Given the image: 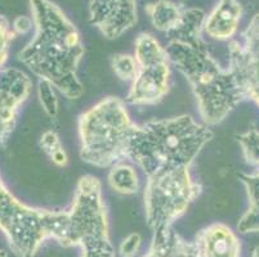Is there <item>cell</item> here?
Returning a JSON list of instances; mask_svg holds the SVG:
<instances>
[{"instance_id": "cell-1", "label": "cell", "mask_w": 259, "mask_h": 257, "mask_svg": "<svg viewBox=\"0 0 259 257\" xmlns=\"http://www.w3.org/2000/svg\"><path fill=\"white\" fill-rule=\"evenodd\" d=\"M204 21L202 9H186L180 25L166 34V53L190 84L205 125H217L245 96L231 71L218 65L202 40Z\"/></svg>"}, {"instance_id": "cell-2", "label": "cell", "mask_w": 259, "mask_h": 257, "mask_svg": "<svg viewBox=\"0 0 259 257\" xmlns=\"http://www.w3.org/2000/svg\"><path fill=\"white\" fill-rule=\"evenodd\" d=\"M35 34L18 54L32 74L51 82L67 99H79L84 88L77 77L84 45L71 21L51 0H29Z\"/></svg>"}, {"instance_id": "cell-3", "label": "cell", "mask_w": 259, "mask_h": 257, "mask_svg": "<svg viewBox=\"0 0 259 257\" xmlns=\"http://www.w3.org/2000/svg\"><path fill=\"white\" fill-rule=\"evenodd\" d=\"M213 139L208 125L197 124L188 115L154 120L138 125L132 139L129 159L147 178L190 169L201 149Z\"/></svg>"}, {"instance_id": "cell-4", "label": "cell", "mask_w": 259, "mask_h": 257, "mask_svg": "<svg viewBox=\"0 0 259 257\" xmlns=\"http://www.w3.org/2000/svg\"><path fill=\"white\" fill-rule=\"evenodd\" d=\"M137 126L120 99H102L80 116V156L83 161L96 167L121 162L129 157Z\"/></svg>"}, {"instance_id": "cell-5", "label": "cell", "mask_w": 259, "mask_h": 257, "mask_svg": "<svg viewBox=\"0 0 259 257\" xmlns=\"http://www.w3.org/2000/svg\"><path fill=\"white\" fill-rule=\"evenodd\" d=\"M58 243L63 247H80L81 257H115L108 237L102 187L97 178L85 175L77 183L72 206L67 211L65 230Z\"/></svg>"}, {"instance_id": "cell-6", "label": "cell", "mask_w": 259, "mask_h": 257, "mask_svg": "<svg viewBox=\"0 0 259 257\" xmlns=\"http://www.w3.org/2000/svg\"><path fill=\"white\" fill-rule=\"evenodd\" d=\"M66 221L67 211L26 206L7 189L0 179V230L17 256L34 257L47 239L58 242Z\"/></svg>"}, {"instance_id": "cell-7", "label": "cell", "mask_w": 259, "mask_h": 257, "mask_svg": "<svg viewBox=\"0 0 259 257\" xmlns=\"http://www.w3.org/2000/svg\"><path fill=\"white\" fill-rule=\"evenodd\" d=\"M201 193V185L191 178L190 169H181L147 178L143 201L147 225L152 232L171 228Z\"/></svg>"}, {"instance_id": "cell-8", "label": "cell", "mask_w": 259, "mask_h": 257, "mask_svg": "<svg viewBox=\"0 0 259 257\" xmlns=\"http://www.w3.org/2000/svg\"><path fill=\"white\" fill-rule=\"evenodd\" d=\"M137 75L132 81L126 102L136 106L156 105L166 95L170 80V60L166 49L150 34L136 40Z\"/></svg>"}, {"instance_id": "cell-9", "label": "cell", "mask_w": 259, "mask_h": 257, "mask_svg": "<svg viewBox=\"0 0 259 257\" xmlns=\"http://www.w3.org/2000/svg\"><path fill=\"white\" fill-rule=\"evenodd\" d=\"M245 98L259 106V13L241 35L230 44V68Z\"/></svg>"}, {"instance_id": "cell-10", "label": "cell", "mask_w": 259, "mask_h": 257, "mask_svg": "<svg viewBox=\"0 0 259 257\" xmlns=\"http://www.w3.org/2000/svg\"><path fill=\"white\" fill-rule=\"evenodd\" d=\"M31 80L18 68L0 71V148L15 129L18 111L29 96Z\"/></svg>"}, {"instance_id": "cell-11", "label": "cell", "mask_w": 259, "mask_h": 257, "mask_svg": "<svg viewBox=\"0 0 259 257\" xmlns=\"http://www.w3.org/2000/svg\"><path fill=\"white\" fill-rule=\"evenodd\" d=\"M91 23L107 39H116L137 22L136 0H89Z\"/></svg>"}, {"instance_id": "cell-12", "label": "cell", "mask_w": 259, "mask_h": 257, "mask_svg": "<svg viewBox=\"0 0 259 257\" xmlns=\"http://www.w3.org/2000/svg\"><path fill=\"white\" fill-rule=\"evenodd\" d=\"M200 257H240V240L225 224H211L195 238Z\"/></svg>"}, {"instance_id": "cell-13", "label": "cell", "mask_w": 259, "mask_h": 257, "mask_svg": "<svg viewBox=\"0 0 259 257\" xmlns=\"http://www.w3.org/2000/svg\"><path fill=\"white\" fill-rule=\"evenodd\" d=\"M241 17V6L237 0H220L208 16L202 27L206 34L217 40H227L234 36Z\"/></svg>"}, {"instance_id": "cell-14", "label": "cell", "mask_w": 259, "mask_h": 257, "mask_svg": "<svg viewBox=\"0 0 259 257\" xmlns=\"http://www.w3.org/2000/svg\"><path fill=\"white\" fill-rule=\"evenodd\" d=\"M143 257H200L194 242H188L171 228L154 233L150 249Z\"/></svg>"}, {"instance_id": "cell-15", "label": "cell", "mask_w": 259, "mask_h": 257, "mask_svg": "<svg viewBox=\"0 0 259 257\" xmlns=\"http://www.w3.org/2000/svg\"><path fill=\"white\" fill-rule=\"evenodd\" d=\"M185 11L186 8L177 6L176 3L169 0H159L146 7V12L151 18L154 27L166 34L180 25Z\"/></svg>"}, {"instance_id": "cell-16", "label": "cell", "mask_w": 259, "mask_h": 257, "mask_svg": "<svg viewBox=\"0 0 259 257\" xmlns=\"http://www.w3.org/2000/svg\"><path fill=\"white\" fill-rule=\"evenodd\" d=\"M246 188L249 198V209L237 224L240 233L259 232V171L254 175H240Z\"/></svg>"}, {"instance_id": "cell-17", "label": "cell", "mask_w": 259, "mask_h": 257, "mask_svg": "<svg viewBox=\"0 0 259 257\" xmlns=\"http://www.w3.org/2000/svg\"><path fill=\"white\" fill-rule=\"evenodd\" d=\"M108 184L110 187L121 194H134L137 193L140 181L136 170L126 164H119L111 166L108 174Z\"/></svg>"}, {"instance_id": "cell-18", "label": "cell", "mask_w": 259, "mask_h": 257, "mask_svg": "<svg viewBox=\"0 0 259 257\" xmlns=\"http://www.w3.org/2000/svg\"><path fill=\"white\" fill-rule=\"evenodd\" d=\"M40 145L44 149V152L49 156L53 164L57 166L63 167L67 165L69 159H67V153L63 149V145L61 143L60 136L57 133L53 130H48L41 135L40 138Z\"/></svg>"}, {"instance_id": "cell-19", "label": "cell", "mask_w": 259, "mask_h": 257, "mask_svg": "<svg viewBox=\"0 0 259 257\" xmlns=\"http://www.w3.org/2000/svg\"><path fill=\"white\" fill-rule=\"evenodd\" d=\"M111 67L115 75L124 81H133L138 70L137 61L129 54H115L111 60Z\"/></svg>"}, {"instance_id": "cell-20", "label": "cell", "mask_w": 259, "mask_h": 257, "mask_svg": "<svg viewBox=\"0 0 259 257\" xmlns=\"http://www.w3.org/2000/svg\"><path fill=\"white\" fill-rule=\"evenodd\" d=\"M37 95H39L40 105L47 115L54 119L58 113V99L56 95V88L51 82L40 80L37 85Z\"/></svg>"}, {"instance_id": "cell-21", "label": "cell", "mask_w": 259, "mask_h": 257, "mask_svg": "<svg viewBox=\"0 0 259 257\" xmlns=\"http://www.w3.org/2000/svg\"><path fill=\"white\" fill-rule=\"evenodd\" d=\"M237 140L242 148L245 160L249 164L259 166V131L255 129H250L246 133L237 136Z\"/></svg>"}, {"instance_id": "cell-22", "label": "cell", "mask_w": 259, "mask_h": 257, "mask_svg": "<svg viewBox=\"0 0 259 257\" xmlns=\"http://www.w3.org/2000/svg\"><path fill=\"white\" fill-rule=\"evenodd\" d=\"M13 37H15V32H12L8 21L3 16H0V71L8 57L9 42Z\"/></svg>"}, {"instance_id": "cell-23", "label": "cell", "mask_w": 259, "mask_h": 257, "mask_svg": "<svg viewBox=\"0 0 259 257\" xmlns=\"http://www.w3.org/2000/svg\"><path fill=\"white\" fill-rule=\"evenodd\" d=\"M142 244V237L140 233H132L122 240L119 247V253L121 257H134L138 253Z\"/></svg>"}, {"instance_id": "cell-24", "label": "cell", "mask_w": 259, "mask_h": 257, "mask_svg": "<svg viewBox=\"0 0 259 257\" xmlns=\"http://www.w3.org/2000/svg\"><path fill=\"white\" fill-rule=\"evenodd\" d=\"M13 27H15L16 32H18V34H25V32H27L31 28V21L26 17H18L15 21Z\"/></svg>"}, {"instance_id": "cell-25", "label": "cell", "mask_w": 259, "mask_h": 257, "mask_svg": "<svg viewBox=\"0 0 259 257\" xmlns=\"http://www.w3.org/2000/svg\"><path fill=\"white\" fill-rule=\"evenodd\" d=\"M250 257H259V247H255V248L253 249Z\"/></svg>"}, {"instance_id": "cell-26", "label": "cell", "mask_w": 259, "mask_h": 257, "mask_svg": "<svg viewBox=\"0 0 259 257\" xmlns=\"http://www.w3.org/2000/svg\"><path fill=\"white\" fill-rule=\"evenodd\" d=\"M0 257H8V253L6 251H3V249H0Z\"/></svg>"}]
</instances>
